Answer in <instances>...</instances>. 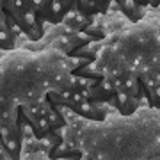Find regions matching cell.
Listing matches in <instances>:
<instances>
[{"label":"cell","instance_id":"6da1fadb","mask_svg":"<svg viewBox=\"0 0 160 160\" xmlns=\"http://www.w3.org/2000/svg\"><path fill=\"white\" fill-rule=\"evenodd\" d=\"M89 59L55 48L0 52V155L50 160L71 112L102 119L110 109L91 102L92 78L78 73Z\"/></svg>","mask_w":160,"mask_h":160},{"label":"cell","instance_id":"7a4b0ae2","mask_svg":"<svg viewBox=\"0 0 160 160\" xmlns=\"http://www.w3.org/2000/svg\"><path fill=\"white\" fill-rule=\"evenodd\" d=\"M86 30L91 41L73 55L89 59L78 73L92 78L91 102L121 114L160 109V12L148 7L137 22L102 14Z\"/></svg>","mask_w":160,"mask_h":160},{"label":"cell","instance_id":"3957f363","mask_svg":"<svg viewBox=\"0 0 160 160\" xmlns=\"http://www.w3.org/2000/svg\"><path fill=\"white\" fill-rule=\"evenodd\" d=\"M50 160H160V109L110 110L102 119L71 112Z\"/></svg>","mask_w":160,"mask_h":160},{"label":"cell","instance_id":"277c9868","mask_svg":"<svg viewBox=\"0 0 160 160\" xmlns=\"http://www.w3.org/2000/svg\"><path fill=\"white\" fill-rule=\"evenodd\" d=\"M46 22L71 23L78 29H87L96 16L123 12L132 22L148 14V0H43Z\"/></svg>","mask_w":160,"mask_h":160},{"label":"cell","instance_id":"5b68a950","mask_svg":"<svg viewBox=\"0 0 160 160\" xmlns=\"http://www.w3.org/2000/svg\"><path fill=\"white\" fill-rule=\"evenodd\" d=\"M0 52L27 48L48 30L43 0H0Z\"/></svg>","mask_w":160,"mask_h":160},{"label":"cell","instance_id":"8992f818","mask_svg":"<svg viewBox=\"0 0 160 160\" xmlns=\"http://www.w3.org/2000/svg\"><path fill=\"white\" fill-rule=\"evenodd\" d=\"M91 41V36L87 34L86 29H78L71 23L61 22L53 23L48 27L45 36L39 41L29 45V50H45V48H55L68 55H73L80 46L87 45Z\"/></svg>","mask_w":160,"mask_h":160},{"label":"cell","instance_id":"52a82bcc","mask_svg":"<svg viewBox=\"0 0 160 160\" xmlns=\"http://www.w3.org/2000/svg\"><path fill=\"white\" fill-rule=\"evenodd\" d=\"M148 7L157 12H160V0H148Z\"/></svg>","mask_w":160,"mask_h":160}]
</instances>
